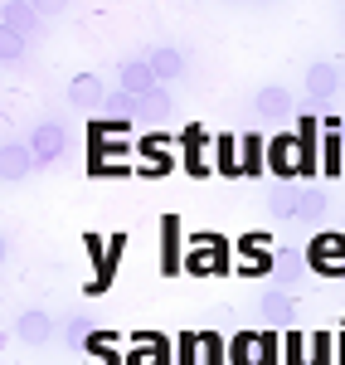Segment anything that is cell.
<instances>
[{"mask_svg": "<svg viewBox=\"0 0 345 365\" xmlns=\"http://www.w3.org/2000/svg\"><path fill=\"white\" fill-rule=\"evenodd\" d=\"M267 170H272L277 180H292V175H312V170H317V151H312L307 141L297 137V132H282V137L267 141Z\"/></svg>", "mask_w": 345, "mask_h": 365, "instance_id": "cell-1", "label": "cell"}, {"mask_svg": "<svg viewBox=\"0 0 345 365\" xmlns=\"http://www.w3.org/2000/svg\"><path fill=\"white\" fill-rule=\"evenodd\" d=\"M307 268L321 278H341L345 273V234H317L307 244Z\"/></svg>", "mask_w": 345, "mask_h": 365, "instance_id": "cell-2", "label": "cell"}, {"mask_svg": "<svg viewBox=\"0 0 345 365\" xmlns=\"http://www.w3.org/2000/svg\"><path fill=\"white\" fill-rule=\"evenodd\" d=\"M185 268H190V273H224V268H229V244H224L219 234H200L195 249L185 253Z\"/></svg>", "mask_w": 345, "mask_h": 365, "instance_id": "cell-3", "label": "cell"}, {"mask_svg": "<svg viewBox=\"0 0 345 365\" xmlns=\"http://www.w3.org/2000/svg\"><path fill=\"white\" fill-rule=\"evenodd\" d=\"M243 278H258V273H272V244L262 234H248L238 239V263H233Z\"/></svg>", "mask_w": 345, "mask_h": 365, "instance_id": "cell-4", "label": "cell"}, {"mask_svg": "<svg viewBox=\"0 0 345 365\" xmlns=\"http://www.w3.org/2000/svg\"><path fill=\"white\" fill-rule=\"evenodd\" d=\"M229 356H233V365H272V336H262V331H238Z\"/></svg>", "mask_w": 345, "mask_h": 365, "instance_id": "cell-5", "label": "cell"}, {"mask_svg": "<svg viewBox=\"0 0 345 365\" xmlns=\"http://www.w3.org/2000/svg\"><path fill=\"white\" fill-rule=\"evenodd\" d=\"M161 88V78L151 73V58H127L122 63V93H132V98H151Z\"/></svg>", "mask_w": 345, "mask_h": 365, "instance_id": "cell-6", "label": "cell"}, {"mask_svg": "<svg viewBox=\"0 0 345 365\" xmlns=\"http://www.w3.org/2000/svg\"><path fill=\"white\" fill-rule=\"evenodd\" d=\"M29 146H34V161H58L68 151V132L58 122H44V127L29 132Z\"/></svg>", "mask_w": 345, "mask_h": 365, "instance_id": "cell-7", "label": "cell"}, {"mask_svg": "<svg viewBox=\"0 0 345 365\" xmlns=\"http://www.w3.org/2000/svg\"><path fill=\"white\" fill-rule=\"evenodd\" d=\"M15 336L25 341V346H49L54 341V317H44L39 307H29L15 317Z\"/></svg>", "mask_w": 345, "mask_h": 365, "instance_id": "cell-8", "label": "cell"}, {"mask_svg": "<svg viewBox=\"0 0 345 365\" xmlns=\"http://www.w3.org/2000/svg\"><path fill=\"white\" fill-rule=\"evenodd\" d=\"M302 273H307V253L302 249H272V278H277V287H297Z\"/></svg>", "mask_w": 345, "mask_h": 365, "instance_id": "cell-9", "label": "cell"}, {"mask_svg": "<svg viewBox=\"0 0 345 365\" xmlns=\"http://www.w3.org/2000/svg\"><path fill=\"white\" fill-rule=\"evenodd\" d=\"M161 268H166V273H180V268H185V253H180V220H175V215L161 220Z\"/></svg>", "mask_w": 345, "mask_h": 365, "instance_id": "cell-10", "label": "cell"}, {"mask_svg": "<svg viewBox=\"0 0 345 365\" xmlns=\"http://www.w3.org/2000/svg\"><path fill=\"white\" fill-rule=\"evenodd\" d=\"M68 103H73V108H107V93L97 83V73H78V78L68 83Z\"/></svg>", "mask_w": 345, "mask_h": 365, "instance_id": "cell-11", "label": "cell"}, {"mask_svg": "<svg viewBox=\"0 0 345 365\" xmlns=\"http://www.w3.org/2000/svg\"><path fill=\"white\" fill-rule=\"evenodd\" d=\"M29 170H34V146L29 141H5V180L15 185V180H25Z\"/></svg>", "mask_w": 345, "mask_h": 365, "instance_id": "cell-12", "label": "cell"}, {"mask_svg": "<svg viewBox=\"0 0 345 365\" xmlns=\"http://www.w3.org/2000/svg\"><path fill=\"white\" fill-rule=\"evenodd\" d=\"M262 322H267V327H292V322H297V302H292L282 287H272V292L262 297Z\"/></svg>", "mask_w": 345, "mask_h": 365, "instance_id": "cell-13", "label": "cell"}, {"mask_svg": "<svg viewBox=\"0 0 345 365\" xmlns=\"http://www.w3.org/2000/svg\"><path fill=\"white\" fill-rule=\"evenodd\" d=\"M297 205H302V185H292V180L272 185V195H267V215L272 220H297Z\"/></svg>", "mask_w": 345, "mask_h": 365, "instance_id": "cell-14", "label": "cell"}, {"mask_svg": "<svg viewBox=\"0 0 345 365\" xmlns=\"http://www.w3.org/2000/svg\"><path fill=\"white\" fill-rule=\"evenodd\" d=\"M307 93H312V98H336V93H341V73H336L331 63H312V68H307Z\"/></svg>", "mask_w": 345, "mask_h": 365, "instance_id": "cell-15", "label": "cell"}, {"mask_svg": "<svg viewBox=\"0 0 345 365\" xmlns=\"http://www.w3.org/2000/svg\"><path fill=\"white\" fill-rule=\"evenodd\" d=\"M253 108H258V117H287L292 93H287V88H277V83H267V88H258Z\"/></svg>", "mask_w": 345, "mask_h": 365, "instance_id": "cell-16", "label": "cell"}, {"mask_svg": "<svg viewBox=\"0 0 345 365\" xmlns=\"http://www.w3.org/2000/svg\"><path fill=\"white\" fill-rule=\"evenodd\" d=\"M142 156H146V161H142L146 175H156V170H171V166H175L171 141H166V137H146V141H142Z\"/></svg>", "mask_w": 345, "mask_h": 365, "instance_id": "cell-17", "label": "cell"}, {"mask_svg": "<svg viewBox=\"0 0 345 365\" xmlns=\"http://www.w3.org/2000/svg\"><path fill=\"white\" fill-rule=\"evenodd\" d=\"M151 73L161 78V88L175 83V78L185 73V54H180V49H156V54H151Z\"/></svg>", "mask_w": 345, "mask_h": 365, "instance_id": "cell-18", "label": "cell"}, {"mask_svg": "<svg viewBox=\"0 0 345 365\" xmlns=\"http://www.w3.org/2000/svg\"><path fill=\"white\" fill-rule=\"evenodd\" d=\"M326 215V195L317 185H302V205H297V220H321Z\"/></svg>", "mask_w": 345, "mask_h": 365, "instance_id": "cell-19", "label": "cell"}, {"mask_svg": "<svg viewBox=\"0 0 345 365\" xmlns=\"http://www.w3.org/2000/svg\"><path fill=\"white\" fill-rule=\"evenodd\" d=\"M262 146H267V141H258V137H238V156H243V170H248V175L262 170V161H267Z\"/></svg>", "mask_w": 345, "mask_h": 365, "instance_id": "cell-20", "label": "cell"}, {"mask_svg": "<svg viewBox=\"0 0 345 365\" xmlns=\"http://www.w3.org/2000/svg\"><path fill=\"white\" fill-rule=\"evenodd\" d=\"M326 151H321V161H326V175H336L341 170V161H345V141L336 137V132H326V141H321Z\"/></svg>", "mask_w": 345, "mask_h": 365, "instance_id": "cell-21", "label": "cell"}, {"mask_svg": "<svg viewBox=\"0 0 345 365\" xmlns=\"http://www.w3.org/2000/svg\"><path fill=\"white\" fill-rule=\"evenodd\" d=\"M219 170H243V156H238V137H219Z\"/></svg>", "mask_w": 345, "mask_h": 365, "instance_id": "cell-22", "label": "cell"}, {"mask_svg": "<svg viewBox=\"0 0 345 365\" xmlns=\"http://www.w3.org/2000/svg\"><path fill=\"white\" fill-rule=\"evenodd\" d=\"M142 113L146 117H166V113H171V93H166V88H156L151 98H142Z\"/></svg>", "mask_w": 345, "mask_h": 365, "instance_id": "cell-23", "label": "cell"}, {"mask_svg": "<svg viewBox=\"0 0 345 365\" xmlns=\"http://www.w3.org/2000/svg\"><path fill=\"white\" fill-rule=\"evenodd\" d=\"M200 365H224V346H219V336H200Z\"/></svg>", "mask_w": 345, "mask_h": 365, "instance_id": "cell-24", "label": "cell"}, {"mask_svg": "<svg viewBox=\"0 0 345 365\" xmlns=\"http://www.w3.org/2000/svg\"><path fill=\"white\" fill-rule=\"evenodd\" d=\"M20 54H25V34H15V29H5V63H15Z\"/></svg>", "mask_w": 345, "mask_h": 365, "instance_id": "cell-25", "label": "cell"}, {"mask_svg": "<svg viewBox=\"0 0 345 365\" xmlns=\"http://www.w3.org/2000/svg\"><path fill=\"white\" fill-rule=\"evenodd\" d=\"M297 137L307 141V146H312V151H317L321 141H317V117H302V127H297Z\"/></svg>", "mask_w": 345, "mask_h": 365, "instance_id": "cell-26", "label": "cell"}, {"mask_svg": "<svg viewBox=\"0 0 345 365\" xmlns=\"http://www.w3.org/2000/svg\"><path fill=\"white\" fill-rule=\"evenodd\" d=\"M195 351H200V336H185V346H180V365H195Z\"/></svg>", "mask_w": 345, "mask_h": 365, "instance_id": "cell-27", "label": "cell"}]
</instances>
